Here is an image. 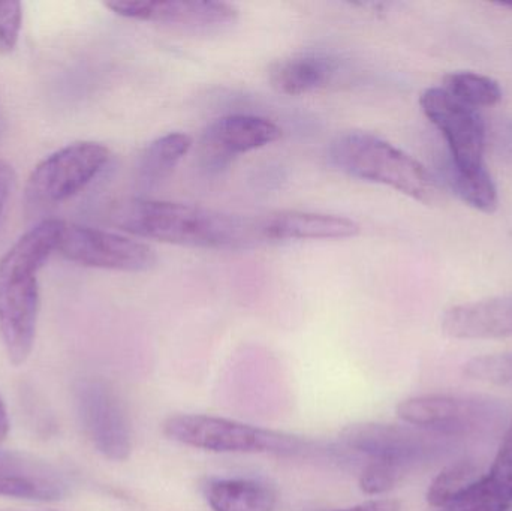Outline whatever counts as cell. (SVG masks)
I'll list each match as a JSON object with an SVG mask.
<instances>
[{"label": "cell", "mask_w": 512, "mask_h": 511, "mask_svg": "<svg viewBox=\"0 0 512 511\" xmlns=\"http://www.w3.org/2000/svg\"><path fill=\"white\" fill-rule=\"evenodd\" d=\"M111 225L143 239L203 249H248L261 245L258 218L195 204L126 198L111 204Z\"/></svg>", "instance_id": "1"}, {"label": "cell", "mask_w": 512, "mask_h": 511, "mask_svg": "<svg viewBox=\"0 0 512 511\" xmlns=\"http://www.w3.org/2000/svg\"><path fill=\"white\" fill-rule=\"evenodd\" d=\"M63 221L47 219L21 236L0 260V338L12 365L32 353L39 314L38 273L57 251Z\"/></svg>", "instance_id": "2"}, {"label": "cell", "mask_w": 512, "mask_h": 511, "mask_svg": "<svg viewBox=\"0 0 512 511\" xmlns=\"http://www.w3.org/2000/svg\"><path fill=\"white\" fill-rule=\"evenodd\" d=\"M328 155L331 164L346 176L390 186L424 204L438 197L435 180L426 167L378 135L345 132L331 143Z\"/></svg>", "instance_id": "3"}, {"label": "cell", "mask_w": 512, "mask_h": 511, "mask_svg": "<svg viewBox=\"0 0 512 511\" xmlns=\"http://www.w3.org/2000/svg\"><path fill=\"white\" fill-rule=\"evenodd\" d=\"M164 434L183 446L213 453L294 455L306 446L300 438L283 432L204 414L170 417L164 423Z\"/></svg>", "instance_id": "4"}, {"label": "cell", "mask_w": 512, "mask_h": 511, "mask_svg": "<svg viewBox=\"0 0 512 511\" xmlns=\"http://www.w3.org/2000/svg\"><path fill=\"white\" fill-rule=\"evenodd\" d=\"M396 411L408 425L450 438L489 432L504 414V408L493 399L459 395L409 398L400 402Z\"/></svg>", "instance_id": "5"}, {"label": "cell", "mask_w": 512, "mask_h": 511, "mask_svg": "<svg viewBox=\"0 0 512 511\" xmlns=\"http://www.w3.org/2000/svg\"><path fill=\"white\" fill-rule=\"evenodd\" d=\"M110 150L95 141H80L39 162L26 185L32 206H53L86 188L110 161Z\"/></svg>", "instance_id": "6"}, {"label": "cell", "mask_w": 512, "mask_h": 511, "mask_svg": "<svg viewBox=\"0 0 512 511\" xmlns=\"http://www.w3.org/2000/svg\"><path fill=\"white\" fill-rule=\"evenodd\" d=\"M80 266L117 272H146L158 263L147 243L99 228L63 222L57 251Z\"/></svg>", "instance_id": "7"}, {"label": "cell", "mask_w": 512, "mask_h": 511, "mask_svg": "<svg viewBox=\"0 0 512 511\" xmlns=\"http://www.w3.org/2000/svg\"><path fill=\"white\" fill-rule=\"evenodd\" d=\"M421 110L444 135L456 170L471 171L486 168V123L475 108L457 101L444 87H429L420 98Z\"/></svg>", "instance_id": "8"}, {"label": "cell", "mask_w": 512, "mask_h": 511, "mask_svg": "<svg viewBox=\"0 0 512 511\" xmlns=\"http://www.w3.org/2000/svg\"><path fill=\"white\" fill-rule=\"evenodd\" d=\"M450 437L406 426L361 423L342 432V443L369 461L393 462L411 470L450 449Z\"/></svg>", "instance_id": "9"}, {"label": "cell", "mask_w": 512, "mask_h": 511, "mask_svg": "<svg viewBox=\"0 0 512 511\" xmlns=\"http://www.w3.org/2000/svg\"><path fill=\"white\" fill-rule=\"evenodd\" d=\"M78 417L87 437L110 461H126L132 452L131 425L116 393L99 380H84L75 392Z\"/></svg>", "instance_id": "10"}, {"label": "cell", "mask_w": 512, "mask_h": 511, "mask_svg": "<svg viewBox=\"0 0 512 511\" xmlns=\"http://www.w3.org/2000/svg\"><path fill=\"white\" fill-rule=\"evenodd\" d=\"M282 137L273 120L254 114H230L206 126L200 137V156L207 168H224L231 159L268 146Z\"/></svg>", "instance_id": "11"}, {"label": "cell", "mask_w": 512, "mask_h": 511, "mask_svg": "<svg viewBox=\"0 0 512 511\" xmlns=\"http://www.w3.org/2000/svg\"><path fill=\"white\" fill-rule=\"evenodd\" d=\"M108 9L131 20L177 24L192 29H209L234 23L239 9L212 0H111Z\"/></svg>", "instance_id": "12"}, {"label": "cell", "mask_w": 512, "mask_h": 511, "mask_svg": "<svg viewBox=\"0 0 512 511\" xmlns=\"http://www.w3.org/2000/svg\"><path fill=\"white\" fill-rule=\"evenodd\" d=\"M68 489V479L54 465L26 453L0 450V497L48 503L62 500Z\"/></svg>", "instance_id": "13"}, {"label": "cell", "mask_w": 512, "mask_h": 511, "mask_svg": "<svg viewBox=\"0 0 512 511\" xmlns=\"http://www.w3.org/2000/svg\"><path fill=\"white\" fill-rule=\"evenodd\" d=\"M258 233L262 243L286 242V240L349 239L360 234V225L345 216L327 213L282 212L256 215Z\"/></svg>", "instance_id": "14"}, {"label": "cell", "mask_w": 512, "mask_h": 511, "mask_svg": "<svg viewBox=\"0 0 512 511\" xmlns=\"http://www.w3.org/2000/svg\"><path fill=\"white\" fill-rule=\"evenodd\" d=\"M441 326L454 339L510 338L512 294L453 306L442 315Z\"/></svg>", "instance_id": "15"}, {"label": "cell", "mask_w": 512, "mask_h": 511, "mask_svg": "<svg viewBox=\"0 0 512 511\" xmlns=\"http://www.w3.org/2000/svg\"><path fill=\"white\" fill-rule=\"evenodd\" d=\"M339 72L336 57L327 53L294 54L270 66L268 78L274 90L288 96L306 95L330 84Z\"/></svg>", "instance_id": "16"}, {"label": "cell", "mask_w": 512, "mask_h": 511, "mask_svg": "<svg viewBox=\"0 0 512 511\" xmlns=\"http://www.w3.org/2000/svg\"><path fill=\"white\" fill-rule=\"evenodd\" d=\"M512 507V420L489 473L447 511H510Z\"/></svg>", "instance_id": "17"}, {"label": "cell", "mask_w": 512, "mask_h": 511, "mask_svg": "<svg viewBox=\"0 0 512 511\" xmlns=\"http://www.w3.org/2000/svg\"><path fill=\"white\" fill-rule=\"evenodd\" d=\"M206 500L213 511H276L277 507L276 489L249 477L210 480Z\"/></svg>", "instance_id": "18"}, {"label": "cell", "mask_w": 512, "mask_h": 511, "mask_svg": "<svg viewBox=\"0 0 512 511\" xmlns=\"http://www.w3.org/2000/svg\"><path fill=\"white\" fill-rule=\"evenodd\" d=\"M191 135L170 132L153 140L144 150L138 164V180L144 188L152 189L167 179L180 161L191 150Z\"/></svg>", "instance_id": "19"}, {"label": "cell", "mask_w": 512, "mask_h": 511, "mask_svg": "<svg viewBox=\"0 0 512 511\" xmlns=\"http://www.w3.org/2000/svg\"><path fill=\"white\" fill-rule=\"evenodd\" d=\"M483 477L480 465L472 459H462L448 465L435 477L427 489V503L433 509L447 510L462 498Z\"/></svg>", "instance_id": "20"}, {"label": "cell", "mask_w": 512, "mask_h": 511, "mask_svg": "<svg viewBox=\"0 0 512 511\" xmlns=\"http://www.w3.org/2000/svg\"><path fill=\"white\" fill-rule=\"evenodd\" d=\"M448 185L454 194L475 210L483 213H493L499 206L498 189L493 182L492 174L487 168L481 170L465 171L456 170L453 165L448 167Z\"/></svg>", "instance_id": "21"}, {"label": "cell", "mask_w": 512, "mask_h": 511, "mask_svg": "<svg viewBox=\"0 0 512 511\" xmlns=\"http://www.w3.org/2000/svg\"><path fill=\"white\" fill-rule=\"evenodd\" d=\"M442 87L457 101L475 110L481 107H493L502 99V89L498 81L478 72H451L445 75Z\"/></svg>", "instance_id": "22"}, {"label": "cell", "mask_w": 512, "mask_h": 511, "mask_svg": "<svg viewBox=\"0 0 512 511\" xmlns=\"http://www.w3.org/2000/svg\"><path fill=\"white\" fill-rule=\"evenodd\" d=\"M463 372L472 380L498 386H512V353L475 357L466 363Z\"/></svg>", "instance_id": "23"}, {"label": "cell", "mask_w": 512, "mask_h": 511, "mask_svg": "<svg viewBox=\"0 0 512 511\" xmlns=\"http://www.w3.org/2000/svg\"><path fill=\"white\" fill-rule=\"evenodd\" d=\"M408 468L385 461H369L360 476V489L366 495H382L396 488Z\"/></svg>", "instance_id": "24"}, {"label": "cell", "mask_w": 512, "mask_h": 511, "mask_svg": "<svg viewBox=\"0 0 512 511\" xmlns=\"http://www.w3.org/2000/svg\"><path fill=\"white\" fill-rule=\"evenodd\" d=\"M21 11L20 2H0V53H11L20 36Z\"/></svg>", "instance_id": "25"}, {"label": "cell", "mask_w": 512, "mask_h": 511, "mask_svg": "<svg viewBox=\"0 0 512 511\" xmlns=\"http://www.w3.org/2000/svg\"><path fill=\"white\" fill-rule=\"evenodd\" d=\"M14 171L6 162L0 161V224L5 216L6 206L14 188Z\"/></svg>", "instance_id": "26"}, {"label": "cell", "mask_w": 512, "mask_h": 511, "mask_svg": "<svg viewBox=\"0 0 512 511\" xmlns=\"http://www.w3.org/2000/svg\"><path fill=\"white\" fill-rule=\"evenodd\" d=\"M331 511H400V504L396 500H372L349 509Z\"/></svg>", "instance_id": "27"}, {"label": "cell", "mask_w": 512, "mask_h": 511, "mask_svg": "<svg viewBox=\"0 0 512 511\" xmlns=\"http://www.w3.org/2000/svg\"><path fill=\"white\" fill-rule=\"evenodd\" d=\"M9 431V419L8 411H6L5 402H3L2 396H0V443L3 438L6 437Z\"/></svg>", "instance_id": "28"}, {"label": "cell", "mask_w": 512, "mask_h": 511, "mask_svg": "<svg viewBox=\"0 0 512 511\" xmlns=\"http://www.w3.org/2000/svg\"><path fill=\"white\" fill-rule=\"evenodd\" d=\"M499 6H502V8L511 9L512 11V0H505V2H499Z\"/></svg>", "instance_id": "29"}]
</instances>
